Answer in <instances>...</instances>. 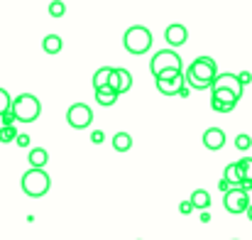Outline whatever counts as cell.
<instances>
[{"label": "cell", "mask_w": 252, "mask_h": 240, "mask_svg": "<svg viewBox=\"0 0 252 240\" xmlns=\"http://www.w3.org/2000/svg\"><path fill=\"white\" fill-rule=\"evenodd\" d=\"M150 71H152L155 81H171V79H176V76L184 74V62H181L179 52H174V49H162V52H157V54L152 57Z\"/></svg>", "instance_id": "cell-2"}, {"label": "cell", "mask_w": 252, "mask_h": 240, "mask_svg": "<svg viewBox=\"0 0 252 240\" xmlns=\"http://www.w3.org/2000/svg\"><path fill=\"white\" fill-rule=\"evenodd\" d=\"M223 179H225L228 184H233L235 189H240V186H243V181H245L240 164H238V162H230V164H228V167L223 169Z\"/></svg>", "instance_id": "cell-12"}, {"label": "cell", "mask_w": 252, "mask_h": 240, "mask_svg": "<svg viewBox=\"0 0 252 240\" xmlns=\"http://www.w3.org/2000/svg\"><path fill=\"white\" fill-rule=\"evenodd\" d=\"M49 15L52 17H64L66 15V5L64 2H49Z\"/></svg>", "instance_id": "cell-25"}, {"label": "cell", "mask_w": 252, "mask_h": 240, "mask_svg": "<svg viewBox=\"0 0 252 240\" xmlns=\"http://www.w3.org/2000/svg\"><path fill=\"white\" fill-rule=\"evenodd\" d=\"M238 79H240V83H243V86H248V83L252 81V74H250V71H240V74H238Z\"/></svg>", "instance_id": "cell-31"}, {"label": "cell", "mask_w": 252, "mask_h": 240, "mask_svg": "<svg viewBox=\"0 0 252 240\" xmlns=\"http://www.w3.org/2000/svg\"><path fill=\"white\" fill-rule=\"evenodd\" d=\"M218 189H220V191H223V194H228V191H233V189H235V186H233V184H228V181H225V179H220V181H218Z\"/></svg>", "instance_id": "cell-30"}, {"label": "cell", "mask_w": 252, "mask_h": 240, "mask_svg": "<svg viewBox=\"0 0 252 240\" xmlns=\"http://www.w3.org/2000/svg\"><path fill=\"white\" fill-rule=\"evenodd\" d=\"M213 88H223V91H230V93H235L238 98H243V83L238 79V74H230V71H223V74H218V79L213 83Z\"/></svg>", "instance_id": "cell-9"}, {"label": "cell", "mask_w": 252, "mask_h": 240, "mask_svg": "<svg viewBox=\"0 0 252 240\" xmlns=\"http://www.w3.org/2000/svg\"><path fill=\"white\" fill-rule=\"evenodd\" d=\"M15 120H17V118H15V113H12V110H10L7 115H2V125H15Z\"/></svg>", "instance_id": "cell-32"}, {"label": "cell", "mask_w": 252, "mask_h": 240, "mask_svg": "<svg viewBox=\"0 0 252 240\" xmlns=\"http://www.w3.org/2000/svg\"><path fill=\"white\" fill-rule=\"evenodd\" d=\"M103 140H105V133L103 130H93L91 133V142L93 145H103Z\"/></svg>", "instance_id": "cell-27"}, {"label": "cell", "mask_w": 252, "mask_h": 240, "mask_svg": "<svg viewBox=\"0 0 252 240\" xmlns=\"http://www.w3.org/2000/svg\"><path fill=\"white\" fill-rule=\"evenodd\" d=\"M248 218L252 221V204H250V208H248Z\"/></svg>", "instance_id": "cell-33"}, {"label": "cell", "mask_w": 252, "mask_h": 240, "mask_svg": "<svg viewBox=\"0 0 252 240\" xmlns=\"http://www.w3.org/2000/svg\"><path fill=\"white\" fill-rule=\"evenodd\" d=\"M115 101H118V93H115L113 88H100V91H95V103H98V105H105V108H108V105H113Z\"/></svg>", "instance_id": "cell-20"}, {"label": "cell", "mask_w": 252, "mask_h": 240, "mask_svg": "<svg viewBox=\"0 0 252 240\" xmlns=\"http://www.w3.org/2000/svg\"><path fill=\"white\" fill-rule=\"evenodd\" d=\"M66 123H69L74 130H86V128L93 123V110H91L86 103H74V105L66 110Z\"/></svg>", "instance_id": "cell-6"}, {"label": "cell", "mask_w": 252, "mask_h": 240, "mask_svg": "<svg viewBox=\"0 0 252 240\" xmlns=\"http://www.w3.org/2000/svg\"><path fill=\"white\" fill-rule=\"evenodd\" d=\"M108 88H113L118 96H120V93H127V91L132 88V74H130L127 69H115L113 76H110Z\"/></svg>", "instance_id": "cell-10"}, {"label": "cell", "mask_w": 252, "mask_h": 240, "mask_svg": "<svg viewBox=\"0 0 252 240\" xmlns=\"http://www.w3.org/2000/svg\"><path fill=\"white\" fill-rule=\"evenodd\" d=\"M12 113H15L17 123H34L42 115V103L32 93H20L12 98Z\"/></svg>", "instance_id": "cell-3"}, {"label": "cell", "mask_w": 252, "mask_h": 240, "mask_svg": "<svg viewBox=\"0 0 252 240\" xmlns=\"http://www.w3.org/2000/svg\"><path fill=\"white\" fill-rule=\"evenodd\" d=\"M211 108H213L216 113H230V110H235V105H230V103H220V101H213V98H211Z\"/></svg>", "instance_id": "cell-26"}, {"label": "cell", "mask_w": 252, "mask_h": 240, "mask_svg": "<svg viewBox=\"0 0 252 240\" xmlns=\"http://www.w3.org/2000/svg\"><path fill=\"white\" fill-rule=\"evenodd\" d=\"M211 98L213 101H220V103H230V105H238V96L230 93V91H223V88H211Z\"/></svg>", "instance_id": "cell-19"}, {"label": "cell", "mask_w": 252, "mask_h": 240, "mask_svg": "<svg viewBox=\"0 0 252 240\" xmlns=\"http://www.w3.org/2000/svg\"><path fill=\"white\" fill-rule=\"evenodd\" d=\"M238 164H240V169H243L245 181H252V157H243Z\"/></svg>", "instance_id": "cell-24"}, {"label": "cell", "mask_w": 252, "mask_h": 240, "mask_svg": "<svg viewBox=\"0 0 252 240\" xmlns=\"http://www.w3.org/2000/svg\"><path fill=\"white\" fill-rule=\"evenodd\" d=\"M179 211H181L184 216H189V213L193 211V206H191V201H181V204H179Z\"/></svg>", "instance_id": "cell-29"}, {"label": "cell", "mask_w": 252, "mask_h": 240, "mask_svg": "<svg viewBox=\"0 0 252 240\" xmlns=\"http://www.w3.org/2000/svg\"><path fill=\"white\" fill-rule=\"evenodd\" d=\"M42 49H44L47 54H59V52L64 49V39H62L59 34H47V37L42 39Z\"/></svg>", "instance_id": "cell-16"}, {"label": "cell", "mask_w": 252, "mask_h": 240, "mask_svg": "<svg viewBox=\"0 0 252 240\" xmlns=\"http://www.w3.org/2000/svg\"><path fill=\"white\" fill-rule=\"evenodd\" d=\"M218 79V64L211 57H198L191 62V67L186 69V81L191 88L196 91H206L213 88V83Z\"/></svg>", "instance_id": "cell-1"}, {"label": "cell", "mask_w": 252, "mask_h": 240, "mask_svg": "<svg viewBox=\"0 0 252 240\" xmlns=\"http://www.w3.org/2000/svg\"><path fill=\"white\" fill-rule=\"evenodd\" d=\"M203 147L206 150H211V152H218V150H223L225 147V130L223 128H208L206 133H203Z\"/></svg>", "instance_id": "cell-8"}, {"label": "cell", "mask_w": 252, "mask_h": 240, "mask_svg": "<svg viewBox=\"0 0 252 240\" xmlns=\"http://www.w3.org/2000/svg\"><path fill=\"white\" fill-rule=\"evenodd\" d=\"M191 206L193 208H198V211H206L208 206H211V194L206 191V189H196L193 194H191Z\"/></svg>", "instance_id": "cell-17"}, {"label": "cell", "mask_w": 252, "mask_h": 240, "mask_svg": "<svg viewBox=\"0 0 252 240\" xmlns=\"http://www.w3.org/2000/svg\"><path fill=\"white\" fill-rule=\"evenodd\" d=\"M123 47L130 54H145V52L152 49V32L145 25H132L123 34Z\"/></svg>", "instance_id": "cell-5"}, {"label": "cell", "mask_w": 252, "mask_h": 240, "mask_svg": "<svg viewBox=\"0 0 252 240\" xmlns=\"http://www.w3.org/2000/svg\"><path fill=\"white\" fill-rule=\"evenodd\" d=\"M15 145H17V147H30V135H27V133H20L17 140H15Z\"/></svg>", "instance_id": "cell-28"}, {"label": "cell", "mask_w": 252, "mask_h": 240, "mask_svg": "<svg viewBox=\"0 0 252 240\" xmlns=\"http://www.w3.org/2000/svg\"><path fill=\"white\" fill-rule=\"evenodd\" d=\"M130 147H132V137H130L127 133L120 130V133L113 135V150H115V152H127Z\"/></svg>", "instance_id": "cell-18"}, {"label": "cell", "mask_w": 252, "mask_h": 240, "mask_svg": "<svg viewBox=\"0 0 252 240\" xmlns=\"http://www.w3.org/2000/svg\"><path fill=\"white\" fill-rule=\"evenodd\" d=\"M113 71H115L113 67H100V69L93 74V88H95V91H100V88H108Z\"/></svg>", "instance_id": "cell-15"}, {"label": "cell", "mask_w": 252, "mask_h": 240, "mask_svg": "<svg viewBox=\"0 0 252 240\" xmlns=\"http://www.w3.org/2000/svg\"><path fill=\"white\" fill-rule=\"evenodd\" d=\"M27 162H30L32 169H44L47 162H49V152L44 147H32L30 155H27Z\"/></svg>", "instance_id": "cell-14"}, {"label": "cell", "mask_w": 252, "mask_h": 240, "mask_svg": "<svg viewBox=\"0 0 252 240\" xmlns=\"http://www.w3.org/2000/svg\"><path fill=\"white\" fill-rule=\"evenodd\" d=\"M20 186L27 196L32 199H42L44 194H49V186H52V179L44 169H27L20 179Z\"/></svg>", "instance_id": "cell-4"}, {"label": "cell", "mask_w": 252, "mask_h": 240, "mask_svg": "<svg viewBox=\"0 0 252 240\" xmlns=\"http://www.w3.org/2000/svg\"><path fill=\"white\" fill-rule=\"evenodd\" d=\"M223 206H225V211L233 213V216L248 213V208H250V196H248V191H243V189H233V191H228V194L223 196Z\"/></svg>", "instance_id": "cell-7"}, {"label": "cell", "mask_w": 252, "mask_h": 240, "mask_svg": "<svg viewBox=\"0 0 252 240\" xmlns=\"http://www.w3.org/2000/svg\"><path fill=\"white\" fill-rule=\"evenodd\" d=\"M250 147H252V137L250 135H245V133H243V135H238V137H235V150L248 152Z\"/></svg>", "instance_id": "cell-23"}, {"label": "cell", "mask_w": 252, "mask_h": 240, "mask_svg": "<svg viewBox=\"0 0 252 240\" xmlns=\"http://www.w3.org/2000/svg\"><path fill=\"white\" fill-rule=\"evenodd\" d=\"M17 135H20V133H17V128H15V125H2V128H0V142H2V145L15 142V140H17Z\"/></svg>", "instance_id": "cell-21"}, {"label": "cell", "mask_w": 252, "mask_h": 240, "mask_svg": "<svg viewBox=\"0 0 252 240\" xmlns=\"http://www.w3.org/2000/svg\"><path fill=\"white\" fill-rule=\"evenodd\" d=\"M155 83H157V91H159L162 96H176V93L184 91V74L171 81H155Z\"/></svg>", "instance_id": "cell-13"}, {"label": "cell", "mask_w": 252, "mask_h": 240, "mask_svg": "<svg viewBox=\"0 0 252 240\" xmlns=\"http://www.w3.org/2000/svg\"><path fill=\"white\" fill-rule=\"evenodd\" d=\"M10 110H12V96H10L5 88H0V118L7 115Z\"/></svg>", "instance_id": "cell-22"}, {"label": "cell", "mask_w": 252, "mask_h": 240, "mask_svg": "<svg viewBox=\"0 0 252 240\" xmlns=\"http://www.w3.org/2000/svg\"><path fill=\"white\" fill-rule=\"evenodd\" d=\"M164 37H167V42L171 44V47H181V44H186V39H189V32H186V27H184V25L174 22V25H169V27H167Z\"/></svg>", "instance_id": "cell-11"}]
</instances>
